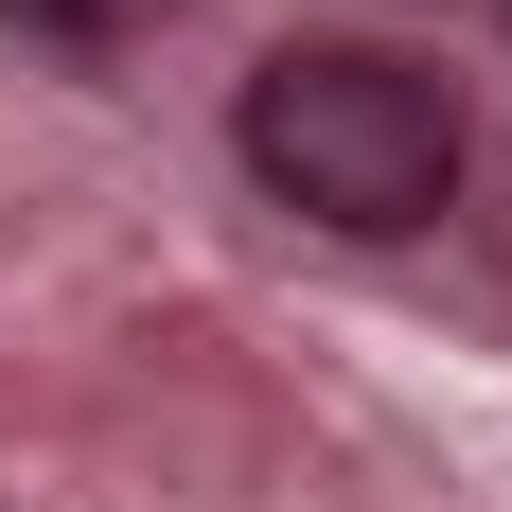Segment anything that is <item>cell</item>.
Masks as SVG:
<instances>
[{
    "mask_svg": "<svg viewBox=\"0 0 512 512\" xmlns=\"http://www.w3.org/2000/svg\"><path fill=\"white\" fill-rule=\"evenodd\" d=\"M0 18H18V36H53V53H89V36H106V0H0Z\"/></svg>",
    "mask_w": 512,
    "mask_h": 512,
    "instance_id": "7a4b0ae2",
    "label": "cell"
},
{
    "mask_svg": "<svg viewBox=\"0 0 512 512\" xmlns=\"http://www.w3.org/2000/svg\"><path fill=\"white\" fill-rule=\"evenodd\" d=\"M230 159L265 177V212L354 230V248H407V230H442L477 124H460V89H442L424 53H389V36H283L248 71V106H230Z\"/></svg>",
    "mask_w": 512,
    "mask_h": 512,
    "instance_id": "6da1fadb",
    "label": "cell"
}]
</instances>
